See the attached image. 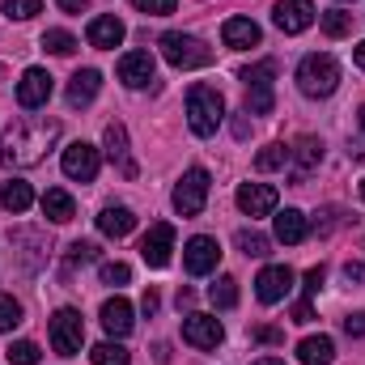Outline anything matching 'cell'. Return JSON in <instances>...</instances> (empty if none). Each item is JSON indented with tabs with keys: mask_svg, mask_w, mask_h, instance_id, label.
<instances>
[{
	"mask_svg": "<svg viewBox=\"0 0 365 365\" xmlns=\"http://www.w3.org/2000/svg\"><path fill=\"white\" fill-rule=\"evenodd\" d=\"M90 361H93V365H128V361H132V353H128L123 344L106 340V344H98V349L90 353Z\"/></svg>",
	"mask_w": 365,
	"mask_h": 365,
	"instance_id": "obj_31",
	"label": "cell"
},
{
	"mask_svg": "<svg viewBox=\"0 0 365 365\" xmlns=\"http://www.w3.org/2000/svg\"><path fill=\"white\" fill-rule=\"evenodd\" d=\"M344 276H349V280H357V284H361V280H365V264H344Z\"/></svg>",
	"mask_w": 365,
	"mask_h": 365,
	"instance_id": "obj_46",
	"label": "cell"
},
{
	"mask_svg": "<svg viewBox=\"0 0 365 365\" xmlns=\"http://www.w3.org/2000/svg\"><path fill=\"white\" fill-rule=\"evenodd\" d=\"M289 289H293V268H289V264H268L264 272L255 276V297H259L264 306L284 302Z\"/></svg>",
	"mask_w": 365,
	"mask_h": 365,
	"instance_id": "obj_9",
	"label": "cell"
},
{
	"mask_svg": "<svg viewBox=\"0 0 365 365\" xmlns=\"http://www.w3.org/2000/svg\"><path fill=\"white\" fill-rule=\"evenodd\" d=\"M86 4H90V0H60V9H64V13H81Z\"/></svg>",
	"mask_w": 365,
	"mask_h": 365,
	"instance_id": "obj_48",
	"label": "cell"
},
{
	"mask_svg": "<svg viewBox=\"0 0 365 365\" xmlns=\"http://www.w3.org/2000/svg\"><path fill=\"white\" fill-rule=\"evenodd\" d=\"M297 361L302 365H331L336 361V344H331V336H306V340L297 344Z\"/></svg>",
	"mask_w": 365,
	"mask_h": 365,
	"instance_id": "obj_25",
	"label": "cell"
},
{
	"mask_svg": "<svg viewBox=\"0 0 365 365\" xmlns=\"http://www.w3.org/2000/svg\"><path fill=\"white\" fill-rule=\"evenodd\" d=\"M123 21L115 17V13H102V17H93L90 30H86V38H90V47H98V51H110V47H119L123 43Z\"/></svg>",
	"mask_w": 365,
	"mask_h": 365,
	"instance_id": "obj_19",
	"label": "cell"
},
{
	"mask_svg": "<svg viewBox=\"0 0 365 365\" xmlns=\"http://www.w3.org/2000/svg\"><path fill=\"white\" fill-rule=\"evenodd\" d=\"M102 327H106V336L123 340V336L136 327V319H132V302H128V297H110V302H102Z\"/></svg>",
	"mask_w": 365,
	"mask_h": 365,
	"instance_id": "obj_18",
	"label": "cell"
},
{
	"mask_svg": "<svg viewBox=\"0 0 365 365\" xmlns=\"http://www.w3.org/2000/svg\"><path fill=\"white\" fill-rule=\"evenodd\" d=\"M208 302H212L217 310H234V306H238V280H234V276H221V280L208 289Z\"/></svg>",
	"mask_w": 365,
	"mask_h": 365,
	"instance_id": "obj_29",
	"label": "cell"
},
{
	"mask_svg": "<svg viewBox=\"0 0 365 365\" xmlns=\"http://www.w3.org/2000/svg\"><path fill=\"white\" fill-rule=\"evenodd\" d=\"M344 4H349V0H344Z\"/></svg>",
	"mask_w": 365,
	"mask_h": 365,
	"instance_id": "obj_54",
	"label": "cell"
},
{
	"mask_svg": "<svg viewBox=\"0 0 365 365\" xmlns=\"http://www.w3.org/2000/svg\"><path fill=\"white\" fill-rule=\"evenodd\" d=\"M98 259V242H73L68 247V268H81V264H93Z\"/></svg>",
	"mask_w": 365,
	"mask_h": 365,
	"instance_id": "obj_39",
	"label": "cell"
},
{
	"mask_svg": "<svg viewBox=\"0 0 365 365\" xmlns=\"http://www.w3.org/2000/svg\"><path fill=\"white\" fill-rule=\"evenodd\" d=\"M158 47H162L170 68H204V64H212V51L195 34H182V30H166L158 38Z\"/></svg>",
	"mask_w": 365,
	"mask_h": 365,
	"instance_id": "obj_4",
	"label": "cell"
},
{
	"mask_svg": "<svg viewBox=\"0 0 365 365\" xmlns=\"http://www.w3.org/2000/svg\"><path fill=\"white\" fill-rule=\"evenodd\" d=\"M102 145H106V158L119 166V175H123V179H136V162H132V153H128V132H123V123H106Z\"/></svg>",
	"mask_w": 365,
	"mask_h": 365,
	"instance_id": "obj_16",
	"label": "cell"
},
{
	"mask_svg": "<svg viewBox=\"0 0 365 365\" xmlns=\"http://www.w3.org/2000/svg\"><path fill=\"white\" fill-rule=\"evenodd\" d=\"M293 162V149L289 145H268L264 153H255V170L259 175H268V170H284Z\"/></svg>",
	"mask_w": 365,
	"mask_h": 365,
	"instance_id": "obj_28",
	"label": "cell"
},
{
	"mask_svg": "<svg viewBox=\"0 0 365 365\" xmlns=\"http://www.w3.org/2000/svg\"><path fill=\"white\" fill-rule=\"evenodd\" d=\"M306 234H310V221H306V212H297V208H284V212H276V238H280L284 247H297V242H306Z\"/></svg>",
	"mask_w": 365,
	"mask_h": 365,
	"instance_id": "obj_22",
	"label": "cell"
},
{
	"mask_svg": "<svg viewBox=\"0 0 365 365\" xmlns=\"http://www.w3.org/2000/svg\"><path fill=\"white\" fill-rule=\"evenodd\" d=\"M170 251H175V225H166V221L149 225V234L140 238V259L149 268H166L170 264Z\"/></svg>",
	"mask_w": 365,
	"mask_h": 365,
	"instance_id": "obj_10",
	"label": "cell"
},
{
	"mask_svg": "<svg viewBox=\"0 0 365 365\" xmlns=\"http://www.w3.org/2000/svg\"><path fill=\"white\" fill-rule=\"evenodd\" d=\"M238 208L247 217H268L276 208V187L272 182H242L238 187Z\"/></svg>",
	"mask_w": 365,
	"mask_h": 365,
	"instance_id": "obj_14",
	"label": "cell"
},
{
	"mask_svg": "<svg viewBox=\"0 0 365 365\" xmlns=\"http://www.w3.org/2000/svg\"><path fill=\"white\" fill-rule=\"evenodd\" d=\"M47 331H51V349H56L60 357H77L81 344H86V323H81V310H73V306L56 310Z\"/></svg>",
	"mask_w": 365,
	"mask_h": 365,
	"instance_id": "obj_5",
	"label": "cell"
},
{
	"mask_svg": "<svg viewBox=\"0 0 365 365\" xmlns=\"http://www.w3.org/2000/svg\"><path fill=\"white\" fill-rule=\"evenodd\" d=\"M158 306H162V302H158V293H153V289H149V293H145V297H140V310H145V314H149V319H153V314H158Z\"/></svg>",
	"mask_w": 365,
	"mask_h": 365,
	"instance_id": "obj_44",
	"label": "cell"
},
{
	"mask_svg": "<svg viewBox=\"0 0 365 365\" xmlns=\"http://www.w3.org/2000/svg\"><path fill=\"white\" fill-rule=\"evenodd\" d=\"M43 47L56 51V56H73V51H77V38H73L68 30H47V34H43Z\"/></svg>",
	"mask_w": 365,
	"mask_h": 365,
	"instance_id": "obj_35",
	"label": "cell"
},
{
	"mask_svg": "<svg viewBox=\"0 0 365 365\" xmlns=\"http://www.w3.org/2000/svg\"><path fill=\"white\" fill-rule=\"evenodd\" d=\"M319 26H323L327 38H344V34H353V13H344V9H327V13H319Z\"/></svg>",
	"mask_w": 365,
	"mask_h": 365,
	"instance_id": "obj_27",
	"label": "cell"
},
{
	"mask_svg": "<svg viewBox=\"0 0 365 365\" xmlns=\"http://www.w3.org/2000/svg\"><path fill=\"white\" fill-rule=\"evenodd\" d=\"M102 90V73L98 68H81V73H73V81H68V106L77 110V106H90L93 98Z\"/></svg>",
	"mask_w": 365,
	"mask_h": 365,
	"instance_id": "obj_21",
	"label": "cell"
},
{
	"mask_svg": "<svg viewBox=\"0 0 365 365\" xmlns=\"http://www.w3.org/2000/svg\"><path fill=\"white\" fill-rule=\"evenodd\" d=\"M98 230H102L106 238H128V234L136 230V212H132L128 204H110V208L98 212Z\"/></svg>",
	"mask_w": 365,
	"mask_h": 365,
	"instance_id": "obj_20",
	"label": "cell"
},
{
	"mask_svg": "<svg viewBox=\"0 0 365 365\" xmlns=\"http://www.w3.org/2000/svg\"><path fill=\"white\" fill-rule=\"evenodd\" d=\"M251 340H259V344H280V340H284V331H280V327H255V331H251Z\"/></svg>",
	"mask_w": 365,
	"mask_h": 365,
	"instance_id": "obj_41",
	"label": "cell"
},
{
	"mask_svg": "<svg viewBox=\"0 0 365 365\" xmlns=\"http://www.w3.org/2000/svg\"><path fill=\"white\" fill-rule=\"evenodd\" d=\"M221 119H225V98L212 86H191V93H187V128L195 136H217Z\"/></svg>",
	"mask_w": 365,
	"mask_h": 365,
	"instance_id": "obj_2",
	"label": "cell"
},
{
	"mask_svg": "<svg viewBox=\"0 0 365 365\" xmlns=\"http://www.w3.org/2000/svg\"><path fill=\"white\" fill-rule=\"evenodd\" d=\"M361 200H365V179H361Z\"/></svg>",
	"mask_w": 365,
	"mask_h": 365,
	"instance_id": "obj_53",
	"label": "cell"
},
{
	"mask_svg": "<svg viewBox=\"0 0 365 365\" xmlns=\"http://www.w3.org/2000/svg\"><path fill=\"white\" fill-rule=\"evenodd\" d=\"M191 302H195V293H191V289H179V310L182 306H191Z\"/></svg>",
	"mask_w": 365,
	"mask_h": 365,
	"instance_id": "obj_49",
	"label": "cell"
},
{
	"mask_svg": "<svg viewBox=\"0 0 365 365\" xmlns=\"http://www.w3.org/2000/svg\"><path fill=\"white\" fill-rule=\"evenodd\" d=\"M182 340L191 349H217L225 340V331H221V323L212 314H187L182 319Z\"/></svg>",
	"mask_w": 365,
	"mask_h": 365,
	"instance_id": "obj_12",
	"label": "cell"
},
{
	"mask_svg": "<svg viewBox=\"0 0 365 365\" xmlns=\"http://www.w3.org/2000/svg\"><path fill=\"white\" fill-rule=\"evenodd\" d=\"M21 323V302L13 293H0V331H13Z\"/></svg>",
	"mask_w": 365,
	"mask_h": 365,
	"instance_id": "obj_36",
	"label": "cell"
},
{
	"mask_svg": "<svg viewBox=\"0 0 365 365\" xmlns=\"http://www.w3.org/2000/svg\"><path fill=\"white\" fill-rule=\"evenodd\" d=\"M255 365H284V361H276V357H264V361H255Z\"/></svg>",
	"mask_w": 365,
	"mask_h": 365,
	"instance_id": "obj_51",
	"label": "cell"
},
{
	"mask_svg": "<svg viewBox=\"0 0 365 365\" xmlns=\"http://www.w3.org/2000/svg\"><path fill=\"white\" fill-rule=\"evenodd\" d=\"M353 60H357V68H365V43H357V47H353Z\"/></svg>",
	"mask_w": 365,
	"mask_h": 365,
	"instance_id": "obj_50",
	"label": "cell"
},
{
	"mask_svg": "<svg viewBox=\"0 0 365 365\" xmlns=\"http://www.w3.org/2000/svg\"><path fill=\"white\" fill-rule=\"evenodd\" d=\"M340 86V64H336V56H306L302 64H297V90L306 93V98H331Z\"/></svg>",
	"mask_w": 365,
	"mask_h": 365,
	"instance_id": "obj_3",
	"label": "cell"
},
{
	"mask_svg": "<svg viewBox=\"0 0 365 365\" xmlns=\"http://www.w3.org/2000/svg\"><path fill=\"white\" fill-rule=\"evenodd\" d=\"M60 140V123L56 119H21L13 123L4 149H0V162L9 170H26V166H38L47 158V149Z\"/></svg>",
	"mask_w": 365,
	"mask_h": 365,
	"instance_id": "obj_1",
	"label": "cell"
},
{
	"mask_svg": "<svg viewBox=\"0 0 365 365\" xmlns=\"http://www.w3.org/2000/svg\"><path fill=\"white\" fill-rule=\"evenodd\" d=\"M310 319H314L310 302H297V306H293V323H310Z\"/></svg>",
	"mask_w": 365,
	"mask_h": 365,
	"instance_id": "obj_45",
	"label": "cell"
},
{
	"mask_svg": "<svg viewBox=\"0 0 365 365\" xmlns=\"http://www.w3.org/2000/svg\"><path fill=\"white\" fill-rule=\"evenodd\" d=\"M51 90H56V81H51V73H47V68H26V73H21V81H17V102H21L26 110L47 106Z\"/></svg>",
	"mask_w": 365,
	"mask_h": 365,
	"instance_id": "obj_11",
	"label": "cell"
},
{
	"mask_svg": "<svg viewBox=\"0 0 365 365\" xmlns=\"http://www.w3.org/2000/svg\"><path fill=\"white\" fill-rule=\"evenodd\" d=\"M98 276H102V284H115V289H119V284H128V280H132V268L115 259V264H102Z\"/></svg>",
	"mask_w": 365,
	"mask_h": 365,
	"instance_id": "obj_38",
	"label": "cell"
},
{
	"mask_svg": "<svg viewBox=\"0 0 365 365\" xmlns=\"http://www.w3.org/2000/svg\"><path fill=\"white\" fill-rule=\"evenodd\" d=\"M272 21H276V30H284V34H302V30L314 26V4L310 0H280Z\"/></svg>",
	"mask_w": 365,
	"mask_h": 365,
	"instance_id": "obj_13",
	"label": "cell"
},
{
	"mask_svg": "<svg viewBox=\"0 0 365 365\" xmlns=\"http://www.w3.org/2000/svg\"><path fill=\"white\" fill-rule=\"evenodd\" d=\"M43 13V0H4V17H17V21H30Z\"/></svg>",
	"mask_w": 365,
	"mask_h": 365,
	"instance_id": "obj_37",
	"label": "cell"
},
{
	"mask_svg": "<svg viewBox=\"0 0 365 365\" xmlns=\"http://www.w3.org/2000/svg\"><path fill=\"white\" fill-rule=\"evenodd\" d=\"M234 242H238V251H242V255H251V259H264V255H268V247H272L259 230H238V234H234Z\"/></svg>",
	"mask_w": 365,
	"mask_h": 365,
	"instance_id": "obj_30",
	"label": "cell"
},
{
	"mask_svg": "<svg viewBox=\"0 0 365 365\" xmlns=\"http://www.w3.org/2000/svg\"><path fill=\"white\" fill-rule=\"evenodd\" d=\"M357 123H361V132H365V106H361V110H357Z\"/></svg>",
	"mask_w": 365,
	"mask_h": 365,
	"instance_id": "obj_52",
	"label": "cell"
},
{
	"mask_svg": "<svg viewBox=\"0 0 365 365\" xmlns=\"http://www.w3.org/2000/svg\"><path fill=\"white\" fill-rule=\"evenodd\" d=\"M153 73H158V64H153V56H149V51H128V56L119 60V81H123L128 90L149 86V81H153Z\"/></svg>",
	"mask_w": 365,
	"mask_h": 365,
	"instance_id": "obj_15",
	"label": "cell"
},
{
	"mask_svg": "<svg viewBox=\"0 0 365 365\" xmlns=\"http://www.w3.org/2000/svg\"><path fill=\"white\" fill-rule=\"evenodd\" d=\"M4 357H9V365H38L43 353H38V344H34V340H17V344H9V353H4Z\"/></svg>",
	"mask_w": 365,
	"mask_h": 365,
	"instance_id": "obj_33",
	"label": "cell"
},
{
	"mask_svg": "<svg viewBox=\"0 0 365 365\" xmlns=\"http://www.w3.org/2000/svg\"><path fill=\"white\" fill-rule=\"evenodd\" d=\"M293 158H297V170H293V187H302V179L323 162V140L319 136H302L297 145H293Z\"/></svg>",
	"mask_w": 365,
	"mask_h": 365,
	"instance_id": "obj_23",
	"label": "cell"
},
{
	"mask_svg": "<svg viewBox=\"0 0 365 365\" xmlns=\"http://www.w3.org/2000/svg\"><path fill=\"white\" fill-rule=\"evenodd\" d=\"M43 217L47 221H56V225H64V221H73L77 217V204H73V195L68 191H60V187H51V191H43Z\"/></svg>",
	"mask_w": 365,
	"mask_h": 365,
	"instance_id": "obj_24",
	"label": "cell"
},
{
	"mask_svg": "<svg viewBox=\"0 0 365 365\" xmlns=\"http://www.w3.org/2000/svg\"><path fill=\"white\" fill-rule=\"evenodd\" d=\"M0 204H4V212H26V208L34 204V187L21 182V179L4 182V187H0Z\"/></svg>",
	"mask_w": 365,
	"mask_h": 365,
	"instance_id": "obj_26",
	"label": "cell"
},
{
	"mask_svg": "<svg viewBox=\"0 0 365 365\" xmlns=\"http://www.w3.org/2000/svg\"><path fill=\"white\" fill-rule=\"evenodd\" d=\"M276 77V60H259L251 68H242V86H272Z\"/></svg>",
	"mask_w": 365,
	"mask_h": 365,
	"instance_id": "obj_34",
	"label": "cell"
},
{
	"mask_svg": "<svg viewBox=\"0 0 365 365\" xmlns=\"http://www.w3.org/2000/svg\"><path fill=\"white\" fill-rule=\"evenodd\" d=\"M344 331L349 336H365V314H349L344 319Z\"/></svg>",
	"mask_w": 365,
	"mask_h": 365,
	"instance_id": "obj_43",
	"label": "cell"
},
{
	"mask_svg": "<svg viewBox=\"0 0 365 365\" xmlns=\"http://www.w3.org/2000/svg\"><path fill=\"white\" fill-rule=\"evenodd\" d=\"M217 264H221V247H217V238L195 234V238L182 247V268H187V276H208Z\"/></svg>",
	"mask_w": 365,
	"mask_h": 365,
	"instance_id": "obj_8",
	"label": "cell"
},
{
	"mask_svg": "<svg viewBox=\"0 0 365 365\" xmlns=\"http://www.w3.org/2000/svg\"><path fill=\"white\" fill-rule=\"evenodd\" d=\"M60 166H64V175L77 182H93L98 179V166H102V153L86 145V140H73L68 149H64V158H60Z\"/></svg>",
	"mask_w": 365,
	"mask_h": 365,
	"instance_id": "obj_7",
	"label": "cell"
},
{
	"mask_svg": "<svg viewBox=\"0 0 365 365\" xmlns=\"http://www.w3.org/2000/svg\"><path fill=\"white\" fill-rule=\"evenodd\" d=\"M208 187H212L208 170H204V166H191V170L179 179L175 195H170V200H175V212H182V217H200L204 204H208Z\"/></svg>",
	"mask_w": 365,
	"mask_h": 365,
	"instance_id": "obj_6",
	"label": "cell"
},
{
	"mask_svg": "<svg viewBox=\"0 0 365 365\" xmlns=\"http://www.w3.org/2000/svg\"><path fill=\"white\" fill-rule=\"evenodd\" d=\"M247 132H251V123L238 115V119H234V136H238V140H247Z\"/></svg>",
	"mask_w": 365,
	"mask_h": 365,
	"instance_id": "obj_47",
	"label": "cell"
},
{
	"mask_svg": "<svg viewBox=\"0 0 365 365\" xmlns=\"http://www.w3.org/2000/svg\"><path fill=\"white\" fill-rule=\"evenodd\" d=\"M272 102H276L272 86H247V110H251V115H268Z\"/></svg>",
	"mask_w": 365,
	"mask_h": 365,
	"instance_id": "obj_32",
	"label": "cell"
},
{
	"mask_svg": "<svg viewBox=\"0 0 365 365\" xmlns=\"http://www.w3.org/2000/svg\"><path fill=\"white\" fill-rule=\"evenodd\" d=\"M259 38H264V30H259L251 17H230V21L221 26V43H225V47H234V51L259 47Z\"/></svg>",
	"mask_w": 365,
	"mask_h": 365,
	"instance_id": "obj_17",
	"label": "cell"
},
{
	"mask_svg": "<svg viewBox=\"0 0 365 365\" xmlns=\"http://www.w3.org/2000/svg\"><path fill=\"white\" fill-rule=\"evenodd\" d=\"M140 13H149V17H166V13H175L179 9V0H132Z\"/></svg>",
	"mask_w": 365,
	"mask_h": 365,
	"instance_id": "obj_40",
	"label": "cell"
},
{
	"mask_svg": "<svg viewBox=\"0 0 365 365\" xmlns=\"http://www.w3.org/2000/svg\"><path fill=\"white\" fill-rule=\"evenodd\" d=\"M319 289H323V268H310L306 272V297H314Z\"/></svg>",
	"mask_w": 365,
	"mask_h": 365,
	"instance_id": "obj_42",
	"label": "cell"
}]
</instances>
